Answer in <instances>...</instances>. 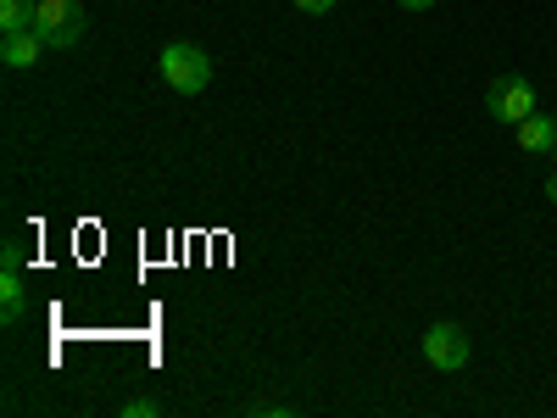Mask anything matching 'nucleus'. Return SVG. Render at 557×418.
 <instances>
[{
  "label": "nucleus",
  "instance_id": "nucleus-6",
  "mask_svg": "<svg viewBox=\"0 0 557 418\" xmlns=\"http://www.w3.org/2000/svg\"><path fill=\"white\" fill-rule=\"evenodd\" d=\"M45 51H51V45H45L34 28H23V34H7V39H0V62H7V67H34Z\"/></svg>",
  "mask_w": 557,
  "mask_h": 418
},
{
  "label": "nucleus",
  "instance_id": "nucleus-1",
  "mask_svg": "<svg viewBox=\"0 0 557 418\" xmlns=\"http://www.w3.org/2000/svg\"><path fill=\"white\" fill-rule=\"evenodd\" d=\"M162 78H168V89H178V96H201V89L212 84V57L190 39H173V45H162Z\"/></svg>",
  "mask_w": 557,
  "mask_h": 418
},
{
  "label": "nucleus",
  "instance_id": "nucleus-5",
  "mask_svg": "<svg viewBox=\"0 0 557 418\" xmlns=\"http://www.w3.org/2000/svg\"><path fill=\"white\" fill-rule=\"evenodd\" d=\"M519 151H530V157H557V118L530 112V118L519 123Z\"/></svg>",
  "mask_w": 557,
  "mask_h": 418
},
{
  "label": "nucleus",
  "instance_id": "nucleus-9",
  "mask_svg": "<svg viewBox=\"0 0 557 418\" xmlns=\"http://www.w3.org/2000/svg\"><path fill=\"white\" fill-rule=\"evenodd\" d=\"M162 413V402H151V396H134V402H123V418H157Z\"/></svg>",
  "mask_w": 557,
  "mask_h": 418
},
{
  "label": "nucleus",
  "instance_id": "nucleus-3",
  "mask_svg": "<svg viewBox=\"0 0 557 418\" xmlns=\"http://www.w3.org/2000/svg\"><path fill=\"white\" fill-rule=\"evenodd\" d=\"M485 112L496 118V123H524L530 112H535V89L519 78V73H507V78H496L491 89H485Z\"/></svg>",
  "mask_w": 557,
  "mask_h": 418
},
{
  "label": "nucleus",
  "instance_id": "nucleus-12",
  "mask_svg": "<svg viewBox=\"0 0 557 418\" xmlns=\"http://www.w3.org/2000/svg\"><path fill=\"white\" fill-rule=\"evenodd\" d=\"M401 7H412V12H424V7H435V0H401Z\"/></svg>",
  "mask_w": 557,
  "mask_h": 418
},
{
  "label": "nucleus",
  "instance_id": "nucleus-11",
  "mask_svg": "<svg viewBox=\"0 0 557 418\" xmlns=\"http://www.w3.org/2000/svg\"><path fill=\"white\" fill-rule=\"evenodd\" d=\"M301 12H312V17H323V12H335V0H296Z\"/></svg>",
  "mask_w": 557,
  "mask_h": 418
},
{
  "label": "nucleus",
  "instance_id": "nucleus-2",
  "mask_svg": "<svg viewBox=\"0 0 557 418\" xmlns=\"http://www.w3.org/2000/svg\"><path fill=\"white\" fill-rule=\"evenodd\" d=\"M89 28L84 7L78 0H39V17H34V34L51 45V51H67V45H78Z\"/></svg>",
  "mask_w": 557,
  "mask_h": 418
},
{
  "label": "nucleus",
  "instance_id": "nucleus-13",
  "mask_svg": "<svg viewBox=\"0 0 557 418\" xmlns=\"http://www.w3.org/2000/svg\"><path fill=\"white\" fill-rule=\"evenodd\" d=\"M546 196H552V201H557V173H552V179H546Z\"/></svg>",
  "mask_w": 557,
  "mask_h": 418
},
{
  "label": "nucleus",
  "instance_id": "nucleus-10",
  "mask_svg": "<svg viewBox=\"0 0 557 418\" xmlns=\"http://www.w3.org/2000/svg\"><path fill=\"white\" fill-rule=\"evenodd\" d=\"M0 268H23V246L7 241V251H0Z\"/></svg>",
  "mask_w": 557,
  "mask_h": 418
},
{
  "label": "nucleus",
  "instance_id": "nucleus-4",
  "mask_svg": "<svg viewBox=\"0 0 557 418\" xmlns=\"http://www.w3.org/2000/svg\"><path fill=\"white\" fill-rule=\"evenodd\" d=\"M424 357L435 368H446V374H457V368H469L474 346H469V335H462L457 323H430V330H424Z\"/></svg>",
  "mask_w": 557,
  "mask_h": 418
},
{
  "label": "nucleus",
  "instance_id": "nucleus-7",
  "mask_svg": "<svg viewBox=\"0 0 557 418\" xmlns=\"http://www.w3.org/2000/svg\"><path fill=\"white\" fill-rule=\"evenodd\" d=\"M0 312H7V323H17L28 312V291H23V268H7L0 273Z\"/></svg>",
  "mask_w": 557,
  "mask_h": 418
},
{
  "label": "nucleus",
  "instance_id": "nucleus-8",
  "mask_svg": "<svg viewBox=\"0 0 557 418\" xmlns=\"http://www.w3.org/2000/svg\"><path fill=\"white\" fill-rule=\"evenodd\" d=\"M39 17V0H0V34H23Z\"/></svg>",
  "mask_w": 557,
  "mask_h": 418
}]
</instances>
